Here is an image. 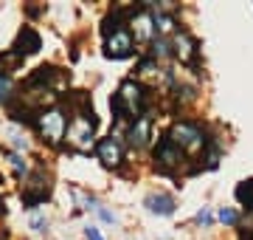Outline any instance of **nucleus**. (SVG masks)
Masks as SVG:
<instances>
[{"mask_svg":"<svg viewBox=\"0 0 253 240\" xmlns=\"http://www.w3.org/2000/svg\"><path fill=\"white\" fill-rule=\"evenodd\" d=\"M169 139L177 144V147L186 153V156H197V153H206L208 144H211V136L206 133V127L200 121H191V119H183V121H174L172 130H169Z\"/></svg>","mask_w":253,"mask_h":240,"instance_id":"f257e3e1","label":"nucleus"},{"mask_svg":"<svg viewBox=\"0 0 253 240\" xmlns=\"http://www.w3.org/2000/svg\"><path fill=\"white\" fill-rule=\"evenodd\" d=\"M155 164H158V170H161V173H166V176L177 173V170L186 164V153H183V150L177 147L172 139H169V133H166V136H161L158 147H155Z\"/></svg>","mask_w":253,"mask_h":240,"instance_id":"f03ea898","label":"nucleus"},{"mask_svg":"<svg viewBox=\"0 0 253 240\" xmlns=\"http://www.w3.org/2000/svg\"><path fill=\"white\" fill-rule=\"evenodd\" d=\"M37 127H40V133H42L51 144H56V141L68 133V116H65L59 108L45 111V113H40V116H37Z\"/></svg>","mask_w":253,"mask_h":240,"instance_id":"7ed1b4c3","label":"nucleus"},{"mask_svg":"<svg viewBox=\"0 0 253 240\" xmlns=\"http://www.w3.org/2000/svg\"><path fill=\"white\" fill-rule=\"evenodd\" d=\"M172 48H174V57H180V62L197 65V60H200V46H197V40L191 37L186 28H177V31H174Z\"/></svg>","mask_w":253,"mask_h":240,"instance_id":"20e7f679","label":"nucleus"},{"mask_svg":"<svg viewBox=\"0 0 253 240\" xmlns=\"http://www.w3.org/2000/svg\"><path fill=\"white\" fill-rule=\"evenodd\" d=\"M132 51H135V40L121 28V31H116V34L107 40L104 57H110V60H126V57H132Z\"/></svg>","mask_w":253,"mask_h":240,"instance_id":"39448f33","label":"nucleus"},{"mask_svg":"<svg viewBox=\"0 0 253 240\" xmlns=\"http://www.w3.org/2000/svg\"><path fill=\"white\" fill-rule=\"evenodd\" d=\"M126 139H129L132 147H144V144H149V139H152V116L144 113L141 119L132 121V124L126 127Z\"/></svg>","mask_w":253,"mask_h":240,"instance_id":"423d86ee","label":"nucleus"},{"mask_svg":"<svg viewBox=\"0 0 253 240\" xmlns=\"http://www.w3.org/2000/svg\"><path fill=\"white\" fill-rule=\"evenodd\" d=\"M132 31H135V40H144V43H152L155 40V23H152V11L146 9V6H141V9H135V14H132Z\"/></svg>","mask_w":253,"mask_h":240,"instance_id":"0eeeda50","label":"nucleus"},{"mask_svg":"<svg viewBox=\"0 0 253 240\" xmlns=\"http://www.w3.org/2000/svg\"><path fill=\"white\" fill-rule=\"evenodd\" d=\"M48 195H51V186H48V181H42V178H34V181H28L26 189H23V203H26L28 209H37L40 203L48 201Z\"/></svg>","mask_w":253,"mask_h":240,"instance_id":"6e6552de","label":"nucleus"},{"mask_svg":"<svg viewBox=\"0 0 253 240\" xmlns=\"http://www.w3.org/2000/svg\"><path fill=\"white\" fill-rule=\"evenodd\" d=\"M99 158L104 161L107 167H118L121 161H124V150H121V141L116 139V136H110V139H101L99 141Z\"/></svg>","mask_w":253,"mask_h":240,"instance_id":"1a4fd4ad","label":"nucleus"},{"mask_svg":"<svg viewBox=\"0 0 253 240\" xmlns=\"http://www.w3.org/2000/svg\"><path fill=\"white\" fill-rule=\"evenodd\" d=\"M146 209L149 212H155V215H163V218H169V215H174V198L172 195H166V192H155V195H149L146 198Z\"/></svg>","mask_w":253,"mask_h":240,"instance_id":"9d476101","label":"nucleus"},{"mask_svg":"<svg viewBox=\"0 0 253 240\" xmlns=\"http://www.w3.org/2000/svg\"><path fill=\"white\" fill-rule=\"evenodd\" d=\"M40 46H42V40H40V34H37L34 28H23V31H20V37H17L14 51H17L20 57H23V54H37Z\"/></svg>","mask_w":253,"mask_h":240,"instance_id":"9b49d317","label":"nucleus"},{"mask_svg":"<svg viewBox=\"0 0 253 240\" xmlns=\"http://www.w3.org/2000/svg\"><path fill=\"white\" fill-rule=\"evenodd\" d=\"M234 198H236V203L242 206L245 212L253 215V178H245V181H239V184H236Z\"/></svg>","mask_w":253,"mask_h":240,"instance_id":"f8f14e48","label":"nucleus"},{"mask_svg":"<svg viewBox=\"0 0 253 240\" xmlns=\"http://www.w3.org/2000/svg\"><path fill=\"white\" fill-rule=\"evenodd\" d=\"M149 57H152L155 62H158V60H169V57H174L172 43H169L166 37H155L152 40V48H149Z\"/></svg>","mask_w":253,"mask_h":240,"instance_id":"ddd939ff","label":"nucleus"},{"mask_svg":"<svg viewBox=\"0 0 253 240\" xmlns=\"http://www.w3.org/2000/svg\"><path fill=\"white\" fill-rule=\"evenodd\" d=\"M217 218H219L222 223H225V226H236L242 215L236 212V209H231V206H225V209H219V215H217Z\"/></svg>","mask_w":253,"mask_h":240,"instance_id":"4468645a","label":"nucleus"},{"mask_svg":"<svg viewBox=\"0 0 253 240\" xmlns=\"http://www.w3.org/2000/svg\"><path fill=\"white\" fill-rule=\"evenodd\" d=\"M20 62H23V57H20L17 51H9V54L0 57V71H3V68H14V65H20Z\"/></svg>","mask_w":253,"mask_h":240,"instance_id":"2eb2a0df","label":"nucleus"},{"mask_svg":"<svg viewBox=\"0 0 253 240\" xmlns=\"http://www.w3.org/2000/svg\"><path fill=\"white\" fill-rule=\"evenodd\" d=\"M9 161H11V167H14V173H17V176H26V173H28V164H26V158H23V156L11 153Z\"/></svg>","mask_w":253,"mask_h":240,"instance_id":"dca6fc26","label":"nucleus"},{"mask_svg":"<svg viewBox=\"0 0 253 240\" xmlns=\"http://www.w3.org/2000/svg\"><path fill=\"white\" fill-rule=\"evenodd\" d=\"M194 223H200V226H211V223H214V215H211V209H208V206H203V209H200L197 215H194Z\"/></svg>","mask_w":253,"mask_h":240,"instance_id":"f3484780","label":"nucleus"},{"mask_svg":"<svg viewBox=\"0 0 253 240\" xmlns=\"http://www.w3.org/2000/svg\"><path fill=\"white\" fill-rule=\"evenodd\" d=\"M11 96V79L6 74H0V99H9Z\"/></svg>","mask_w":253,"mask_h":240,"instance_id":"a211bd4d","label":"nucleus"},{"mask_svg":"<svg viewBox=\"0 0 253 240\" xmlns=\"http://www.w3.org/2000/svg\"><path fill=\"white\" fill-rule=\"evenodd\" d=\"M31 229L45 232L48 229V218H45V215H34V218H31Z\"/></svg>","mask_w":253,"mask_h":240,"instance_id":"6ab92c4d","label":"nucleus"},{"mask_svg":"<svg viewBox=\"0 0 253 240\" xmlns=\"http://www.w3.org/2000/svg\"><path fill=\"white\" fill-rule=\"evenodd\" d=\"M87 240H104L99 235V229H96V226H87Z\"/></svg>","mask_w":253,"mask_h":240,"instance_id":"aec40b11","label":"nucleus"},{"mask_svg":"<svg viewBox=\"0 0 253 240\" xmlns=\"http://www.w3.org/2000/svg\"><path fill=\"white\" fill-rule=\"evenodd\" d=\"M0 215H6V203H3V198H0Z\"/></svg>","mask_w":253,"mask_h":240,"instance_id":"412c9836","label":"nucleus"}]
</instances>
